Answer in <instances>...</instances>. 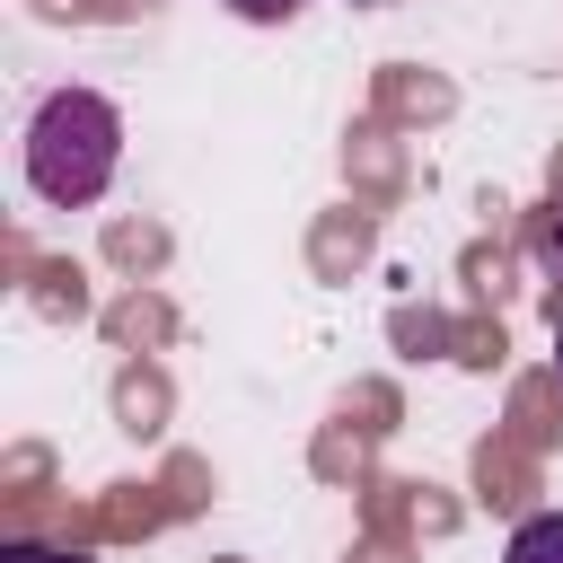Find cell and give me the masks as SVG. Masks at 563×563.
Masks as SVG:
<instances>
[{
    "instance_id": "cell-3",
    "label": "cell",
    "mask_w": 563,
    "mask_h": 563,
    "mask_svg": "<svg viewBox=\"0 0 563 563\" xmlns=\"http://www.w3.org/2000/svg\"><path fill=\"white\" fill-rule=\"evenodd\" d=\"M537 264H545V282L563 290V211H554V220L537 229Z\"/></svg>"
},
{
    "instance_id": "cell-4",
    "label": "cell",
    "mask_w": 563,
    "mask_h": 563,
    "mask_svg": "<svg viewBox=\"0 0 563 563\" xmlns=\"http://www.w3.org/2000/svg\"><path fill=\"white\" fill-rule=\"evenodd\" d=\"M238 18H255V26H273V18H299V0H229Z\"/></svg>"
},
{
    "instance_id": "cell-6",
    "label": "cell",
    "mask_w": 563,
    "mask_h": 563,
    "mask_svg": "<svg viewBox=\"0 0 563 563\" xmlns=\"http://www.w3.org/2000/svg\"><path fill=\"white\" fill-rule=\"evenodd\" d=\"M554 369H563V317H554Z\"/></svg>"
},
{
    "instance_id": "cell-5",
    "label": "cell",
    "mask_w": 563,
    "mask_h": 563,
    "mask_svg": "<svg viewBox=\"0 0 563 563\" xmlns=\"http://www.w3.org/2000/svg\"><path fill=\"white\" fill-rule=\"evenodd\" d=\"M0 563H88V554H53V545H0Z\"/></svg>"
},
{
    "instance_id": "cell-1",
    "label": "cell",
    "mask_w": 563,
    "mask_h": 563,
    "mask_svg": "<svg viewBox=\"0 0 563 563\" xmlns=\"http://www.w3.org/2000/svg\"><path fill=\"white\" fill-rule=\"evenodd\" d=\"M123 167V114L97 97V88H53L26 123V185L62 211L97 202Z\"/></svg>"
},
{
    "instance_id": "cell-2",
    "label": "cell",
    "mask_w": 563,
    "mask_h": 563,
    "mask_svg": "<svg viewBox=\"0 0 563 563\" xmlns=\"http://www.w3.org/2000/svg\"><path fill=\"white\" fill-rule=\"evenodd\" d=\"M501 563H563V510L519 519V528H510V545H501Z\"/></svg>"
}]
</instances>
